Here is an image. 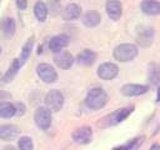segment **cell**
<instances>
[{
  "instance_id": "cell-2",
  "label": "cell",
  "mask_w": 160,
  "mask_h": 150,
  "mask_svg": "<svg viewBox=\"0 0 160 150\" xmlns=\"http://www.w3.org/2000/svg\"><path fill=\"white\" fill-rule=\"evenodd\" d=\"M136 55H138V48L134 44H120L112 51L114 59L121 62L131 61L132 59L136 58Z\"/></svg>"
},
{
  "instance_id": "cell-1",
  "label": "cell",
  "mask_w": 160,
  "mask_h": 150,
  "mask_svg": "<svg viewBox=\"0 0 160 150\" xmlns=\"http://www.w3.org/2000/svg\"><path fill=\"white\" fill-rule=\"evenodd\" d=\"M108 100H109V96L104 89L94 88V89L89 90L86 99H85V104L88 108H90L92 110H99L106 105Z\"/></svg>"
},
{
  "instance_id": "cell-7",
  "label": "cell",
  "mask_w": 160,
  "mask_h": 150,
  "mask_svg": "<svg viewBox=\"0 0 160 150\" xmlns=\"http://www.w3.org/2000/svg\"><path fill=\"white\" fill-rule=\"evenodd\" d=\"M119 74V68L114 62H102L98 68V76L102 80H111Z\"/></svg>"
},
{
  "instance_id": "cell-14",
  "label": "cell",
  "mask_w": 160,
  "mask_h": 150,
  "mask_svg": "<svg viewBox=\"0 0 160 150\" xmlns=\"http://www.w3.org/2000/svg\"><path fill=\"white\" fill-rule=\"evenodd\" d=\"M106 12L111 20H119L121 16V2L119 0H108L105 5Z\"/></svg>"
},
{
  "instance_id": "cell-23",
  "label": "cell",
  "mask_w": 160,
  "mask_h": 150,
  "mask_svg": "<svg viewBox=\"0 0 160 150\" xmlns=\"http://www.w3.org/2000/svg\"><path fill=\"white\" fill-rule=\"evenodd\" d=\"M152 36H154V30H152L151 28H146V29H144L142 31H140V32H139L138 41H139L141 45L148 46V45L151 42Z\"/></svg>"
},
{
  "instance_id": "cell-3",
  "label": "cell",
  "mask_w": 160,
  "mask_h": 150,
  "mask_svg": "<svg viewBox=\"0 0 160 150\" xmlns=\"http://www.w3.org/2000/svg\"><path fill=\"white\" fill-rule=\"evenodd\" d=\"M132 111V108H122V109H118L114 112L109 114L108 116H105L104 119H101V126H111V125H116L119 122H121L122 120H125L130 112Z\"/></svg>"
},
{
  "instance_id": "cell-9",
  "label": "cell",
  "mask_w": 160,
  "mask_h": 150,
  "mask_svg": "<svg viewBox=\"0 0 160 150\" xmlns=\"http://www.w3.org/2000/svg\"><path fill=\"white\" fill-rule=\"evenodd\" d=\"M69 42H70L69 36L65 34H60V35L52 36L49 40V49L52 52H59V51H61V49L66 48L69 45Z\"/></svg>"
},
{
  "instance_id": "cell-20",
  "label": "cell",
  "mask_w": 160,
  "mask_h": 150,
  "mask_svg": "<svg viewBox=\"0 0 160 150\" xmlns=\"http://www.w3.org/2000/svg\"><path fill=\"white\" fill-rule=\"evenodd\" d=\"M15 20L12 18H4L0 21V30L6 36H12L15 32Z\"/></svg>"
},
{
  "instance_id": "cell-32",
  "label": "cell",
  "mask_w": 160,
  "mask_h": 150,
  "mask_svg": "<svg viewBox=\"0 0 160 150\" xmlns=\"http://www.w3.org/2000/svg\"><path fill=\"white\" fill-rule=\"evenodd\" d=\"M0 78H1V74H0ZM0 80H1V79H0Z\"/></svg>"
},
{
  "instance_id": "cell-10",
  "label": "cell",
  "mask_w": 160,
  "mask_h": 150,
  "mask_svg": "<svg viewBox=\"0 0 160 150\" xmlns=\"http://www.w3.org/2000/svg\"><path fill=\"white\" fill-rule=\"evenodd\" d=\"M54 62L60 68V69H70L72 62H74V58L69 51H59L55 54L54 56Z\"/></svg>"
},
{
  "instance_id": "cell-33",
  "label": "cell",
  "mask_w": 160,
  "mask_h": 150,
  "mask_svg": "<svg viewBox=\"0 0 160 150\" xmlns=\"http://www.w3.org/2000/svg\"><path fill=\"white\" fill-rule=\"evenodd\" d=\"M0 1H1V0H0Z\"/></svg>"
},
{
  "instance_id": "cell-11",
  "label": "cell",
  "mask_w": 160,
  "mask_h": 150,
  "mask_svg": "<svg viewBox=\"0 0 160 150\" xmlns=\"http://www.w3.org/2000/svg\"><path fill=\"white\" fill-rule=\"evenodd\" d=\"M149 90V86L140 84H126L121 88V94L125 96H139L145 94Z\"/></svg>"
},
{
  "instance_id": "cell-18",
  "label": "cell",
  "mask_w": 160,
  "mask_h": 150,
  "mask_svg": "<svg viewBox=\"0 0 160 150\" xmlns=\"http://www.w3.org/2000/svg\"><path fill=\"white\" fill-rule=\"evenodd\" d=\"M20 66H21V64H20L19 59H14V60H12V62L10 64L9 69H8V70H6V72L4 74V76H2V79H1V80H2L4 82H10V81L16 76V74H18V71H19Z\"/></svg>"
},
{
  "instance_id": "cell-29",
  "label": "cell",
  "mask_w": 160,
  "mask_h": 150,
  "mask_svg": "<svg viewBox=\"0 0 160 150\" xmlns=\"http://www.w3.org/2000/svg\"><path fill=\"white\" fill-rule=\"evenodd\" d=\"M2 150H16V148H15V146H11V145H8V146H5Z\"/></svg>"
},
{
  "instance_id": "cell-8",
  "label": "cell",
  "mask_w": 160,
  "mask_h": 150,
  "mask_svg": "<svg viewBox=\"0 0 160 150\" xmlns=\"http://www.w3.org/2000/svg\"><path fill=\"white\" fill-rule=\"evenodd\" d=\"M91 136H92V130H91L90 126H86V125L78 128L71 132V139L78 144H88V142H90Z\"/></svg>"
},
{
  "instance_id": "cell-25",
  "label": "cell",
  "mask_w": 160,
  "mask_h": 150,
  "mask_svg": "<svg viewBox=\"0 0 160 150\" xmlns=\"http://www.w3.org/2000/svg\"><path fill=\"white\" fill-rule=\"evenodd\" d=\"M18 146H19V150H32L34 149L32 140L29 136L20 138L19 141H18Z\"/></svg>"
},
{
  "instance_id": "cell-15",
  "label": "cell",
  "mask_w": 160,
  "mask_h": 150,
  "mask_svg": "<svg viewBox=\"0 0 160 150\" xmlns=\"http://www.w3.org/2000/svg\"><path fill=\"white\" fill-rule=\"evenodd\" d=\"M140 9L146 15H158L160 14V2L156 0H142Z\"/></svg>"
},
{
  "instance_id": "cell-4",
  "label": "cell",
  "mask_w": 160,
  "mask_h": 150,
  "mask_svg": "<svg viewBox=\"0 0 160 150\" xmlns=\"http://www.w3.org/2000/svg\"><path fill=\"white\" fill-rule=\"evenodd\" d=\"M45 105H46V108L50 111H59V110H61V108L64 105V96H62V94L59 90H56V89L50 90L46 94V96H45Z\"/></svg>"
},
{
  "instance_id": "cell-22",
  "label": "cell",
  "mask_w": 160,
  "mask_h": 150,
  "mask_svg": "<svg viewBox=\"0 0 160 150\" xmlns=\"http://www.w3.org/2000/svg\"><path fill=\"white\" fill-rule=\"evenodd\" d=\"M48 6L45 2L42 1H38L35 5H34V14L36 16V19L39 21H45L46 20V16H48Z\"/></svg>"
},
{
  "instance_id": "cell-28",
  "label": "cell",
  "mask_w": 160,
  "mask_h": 150,
  "mask_svg": "<svg viewBox=\"0 0 160 150\" xmlns=\"http://www.w3.org/2000/svg\"><path fill=\"white\" fill-rule=\"evenodd\" d=\"M150 150H160V145H159V144H154V145L150 148Z\"/></svg>"
},
{
  "instance_id": "cell-30",
  "label": "cell",
  "mask_w": 160,
  "mask_h": 150,
  "mask_svg": "<svg viewBox=\"0 0 160 150\" xmlns=\"http://www.w3.org/2000/svg\"><path fill=\"white\" fill-rule=\"evenodd\" d=\"M156 101H160V88H159V91H158V98H156Z\"/></svg>"
},
{
  "instance_id": "cell-5",
  "label": "cell",
  "mask_w": 160,
  "mask_h": 150,
  "mask_svg": "<svg viewBox=\"0 0 160 150\" xmlns=\"http://www.w3.org/2000/svg\"><path fill=\"white\" fill-rule=\"evenodd\" d=\"M36 72L39 75V78L46 82V84H51L55 82L58 80V72L48 62H41L36 66Z\"/></svg>"
},
{
  "instance_id": "cell-21",
  "label": "cell",
  "mask_w": 160,
  "mask_h": 150,
  "mask_svg": "<svg viewBox=\"0 0 160 150\" xmlns=\"http://www.w3.org/2000/svg\"><path fill=\"white\" fill-rule=\"evenodd\" d=\"M32 46H34V38H30V39L24 44V46H22V49H21V52H20L19 61H20L21 65H24V64L28 61V59L30 58V54H31V51H32Z\"/></svg>"
},
{
  "instance_id": "cell-31",
  "label": "cell",
  "mask_w": 160,
  "mask_h": 150,
  "mask_svg": "<svg viewBox=\"0 0 160 150\" xmlns=\"http://www.w3.org/2000/svg\"><path fill=\"white\" fill-rule=\"evenodd\" d=\"M0 54H1V48H0Z\"/></svg>"
},
{
  "instance_id": "cell-17",
  "label": "cell",
  "mask_w": 160,
  "mask_h": 150,
  "mask_svg": "<svg viewBox=\"0 0 160 150\" xmlns=\"http://www.w3.org/2000/svg\"><path fill=\"white\" fill-rule=\"evenodd\" d=\"M100 20H101L100 14L98 11H95V10H90L86 14H84L81 21L88 28H95V26H98L100 24Z\"/></svg>"
},
{
  "instance_id": "cell-12",
  "label": "cell",
  "mask_w": 160,
  "mask_h": 150,
  "mask_svg": "<svg viewBox=\"0 0 160 150\" xmlns=\"http://www.w3.org/2000/svg\"><path fill=\"white\" fill-rule=\"evenodd\" d=\"M19 128L12 124H2L0 125V139L5 141H11L16 139L19 135Z\"/></svg>"
},
{
  "instance_id": "cell-6",
  "label": "cell",
  "mask_w": 160,
  "mask_h": 150,
  "mask_svg": "<svg viewBox=\"0 0 160 150\" xmlns=\"http://www.w3.org/2000/svg\"><path fill=\"white\" fill-rule=\"evenodd\" d=\"M34 120H35V124L42 129V130H46L50 128L51 125V111L45 106H40L35 110V114H34Z\"/></svg>"
},
{
  "instance_id": "cell-19",
  "label": "cell",
  "mask_w": 160,
  "mask_h": 150,
  "mask_svg": "<svg viewBox=\"0 0 160 150\" xmlns=\"http://www.w3.org/2000/svg\"><path fill=\"white\" fill-rule=\"evenodd\" d=\"M16 114V106L10 101H1L0 102V118L9 119Z\"/></svg>"
},
{
  "instance_id": "cell-26",
  "label": "cell",
  "mask_w": 160,
  "mask_h": 150,
  "mask_svg": "<svg viewBox=\"0 0 160 150\" xmlns=\"http://www.w3.org/2000/svg\"><path fill=\"white\" fill-rule=\"evenodd\" d=\"M15 2H16V6L20 10H25L28 8V1L26 0H15Z\"/></svg>"
},
{
  "instance_id": "cell-24",
  "label": "cell",
  "mask_w": 160,
  "mask_h": 150,
  "mask_svg": "<svg viewBox=\"0 0 160 150\" xmlns=\"http://www.w3.org/2000/svg\"><path fill=\"white\" fill-rule=\"evenodd\" d=\"M149 80L152 84H155V85L160 82V65L150 64V68H149Z\"/></svg>"
},
{
  "instance_id": "cell-27",
  "label": "cell",
  "mask_w": 160,
  "mask_h": 150,
  "mask_svg": "<svg viewBox=\"0 0 160 150\" xmlns=\"http://www.w3.org/2000/svg\"><path fill=\"white\" fill-rule=\"evenodd\" d=\"M10 98H11V95H10L9 92L0 90V102H1V101H5L6 99H10Z\"/></svg>"
},
{
  "instance_id": "cell-16",
  "label": "cell",
  "mask_w": 160,
  "mask_h": 150,
  "mask_svg": "<svg viewBox=\"0 0 160 150\" xmlns=\"http://www.w3.org/2000/svg\"><path fill=\"white\" fill-rule=\"evenodd\" d=\"M96 60V54L90 50V49H85L82 50L81 52H79L78 58H76V61L80 64V65H84V66H90L95 62Z\"/></svg>"
},
{
  "instance_id": "cell-13",
  "label": "cell",
  "mask_w": 160,
  "mask_h": 150,
  "mask_svg": "<svg viewBox=\"0 0 160 150\" xmlns=\"http://www.w3.org/2000/svg\"><path fill=\"white\" fill-rule=\"evenodd\" d=\"M81 15V8L75 4V2H71V4H68L64 10L61 11V18L66 21H70V20H75L78 18H80Z\"/></svg>"
}]
</instances>
